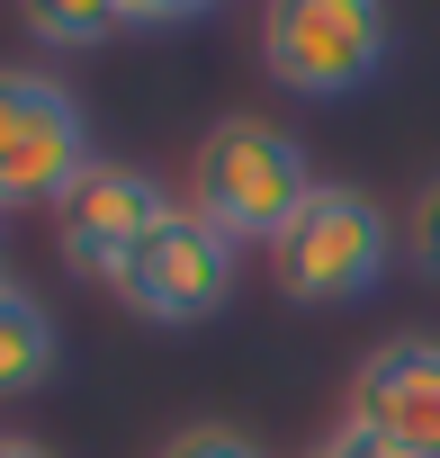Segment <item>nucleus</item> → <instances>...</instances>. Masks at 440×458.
<instances>
[{
  "instance_id": "nucleus-6",
  "label": "nucleus",
  "mask_w": 440,
  "mask_h": 458,
  "mask_svg": "<svg viewBox=\"0 0 440 458\" xmlns=\"http://www.w3.org/2000/svg\"><path fill=\"white\" fill-rule=\"evenodd\" d=\"M180 198L144 171V162H90L63 198H55V252H63V270L72 279H117L135 252H144V234L171 216Z\"/></svg>"
},
{
  "instance_id": "nucleus-13",
  "label": "nucleus",
  "mask_w": 440,
  "mask_h": 458,
  "mask_svg": "<svg viewBox=\"0 0 440 458\" xmlns=\"http://www.w3.org/2000/svg\"><path fill=\"white\" fill-rule=\"evenodd\" d=\"M0 458H55L46 440H28V431H0Z\"/></svg>"
},
{
  "instance_id": "nucleus-2",
  "label": "nucleus",
  "mask_w": 440,
  "mask_h": 458,
  "mask_svg": "<svg viewBox=\"0 0 440 458\" xmlns=\"http://www.w3.org/2000/svg\"><path fill=\"white\" fill-rule=\"evenodd\" d=\"M395 252H404V234L386 225V207L368 189H351V180H324L288 216V234L270 243V279L297 306H360L395 270Z\"/></svg>"
},
{
  "instance_id": "nucleus-7",
  "label": "nucleus",
  "mask_w": 440,
  "mask_h": 458,
  "mask_svg": "<svg viewBox=\"0 0 440 458\" xmlns=\"http://www.w3.org/2000/svg\"><path fill=\"white\" fill-rule=\"evenodd\" d=\"M342 422H360L368 440H386L395 458H440V342L431 333H395L351 369Z\"/></svg>"
},
{
  "instance_id": "nucleus-10",
  "label": "nucleus",
  "mask_w": 440,
  "mask_h": 458,
  "mask_svg": "<svg viewBox=\"0 0 440 458\" xmlns=\"http://www.w3.org/2000/svg\"><path fill=\"white\" fill-rule=\"evenodd\" d=\"M153 458H270V449H261L243 422H180Z\"/></svg>"
},
{
  "instance_id": "nucleus-12",
  "label": "nucleus",
  "mask_w": 440,
  "mask_h": 458,
  "mask_svg": "<svg viewBox=\"0 0 440 458\" xmlns=\"http://www.w3.org/2000/svg\"><path fill=\"white\" fill-rule=\"evenodd\" d=\"M297 458H395V449H386V440H368L360 422H333V431H324V440H306Z\"/></svg>"
},
{
  "instance_id": "nucleus-3",
  "label": "nucleus",
  "mask_w": 440,
  "mask_h": 458,
  "mask_svg": "<svg viewBox=\"0 0 440 458\" xmlns=\"http://www.w3.org/2000/svg\"><path fill=\"white\" fill-rule=\"evenodd\" d=\"M386 46H395V19L377 0H279V10H261V64L297 99L368 90L386 72Z\"/></svg>"
},
{
  "instance_id": "nucleus-1",
  "label": "nucleus",
  "mask_w": 440,
  "mask_h": 458,
  "mask_svg": "<svg viewBox=\"0 0 440 458\" xmlns=\"http://www.w3.org/2000/svg\"><path fill=\"white\" fill-rule=\"evenodd\" d=\"M315 189H324L315 153L288 126H270V117H216L198 135V153H189V198L180 207H198L225 243H279L288 216Z\"/></svg>"
},
{
  "instance_id": "nucleus-5",
  "label": "nucleus",
  "mask_w": 440,
  "mask_h": 458,
  "mask_svg": "<svg viewBox=\"0 0 440 458\" xmlns=\"http://www.w3.org/2000/svg\"><path fill=\"white\" fill-rule=\"evenodd\" d=\"M234 279H243V243H225L198 207H171L153 234H144V252L108 279V297H117L126 315L180 333V324H207L216 306H225Z\"/></svg>"
},
{
  "instance_id": "nucleus-14",
  "label": "nucleus",
  "mask_w": 440,
  "mask_h": 458,
  "mask_svg": "<svg viewBox=\"0 0 440 458\" xmlns=\"http://www.w3.org/2000/svg\"><path fill=\"white\" fill-rule=\"evenodd\" d=\"M0 288H10V243H0Z\"/></svg>"
},
{
  "instance_id": "nucleus-4",
  "label": "nucleus",
  "mask_w": 440,
  "mask_h": 458,
  "mask_svg": "<svg viewBox=\"0 0 440 458\" xmlns=\"http://www.w3.org/2000/svg\"><path fill=\"white\" fill-rule=\"evenodd\" d=\"M90 162L99 153H90L81 99L37 64H0V216H28V207L55 216V198Z\"/></svg>"
},
{
  "instance_id": "nucleus-11",
  "label": "nucleus",
  "mask_w": 440,
  "mask_h": 458,
  "mask_svg": "<svg viewBox=\"0 0 440 458\" xmlns=\"http://www.w3.org/2000/svg\"><path fill=\"white\" fill-rule=\"evenodd\" d=\"M404 261L422 279H440V171L413 189V216H404Z\"/></svg>"
},
{
  "instance_id": "nucleus-9",
  "label": "nucleus",
  "mask_w": 440,
  "mask_h": 458,
  "mask_svg": "<svg viewBox=\"0 0 440 458\" xmlns=\"http://www.w3.org/2000/svg\"><path fill=\"white\" fill-rule=\"evenodd\" d=\"M198 10H135V0H37L28 10V37L37 46H99V37H126V28H180Z\"/></svg>"
},
{
  "instance_id": "nucleus-8",
  "label": "nucleus",
  "mask_w": 440,
  "mask_h": 458,
  "mask_svg": "<svg viewBox=\"0 0 440 458\" xmlns=\"http://www.w3.org/2000/svg\"><path fill=\"white\" fill-rule=\"evenodd\" d=\"M55 360H63V342H55L46 297L10 279V288H0V395H37L55 377Z\"/></svg>"
}]
</instances>
